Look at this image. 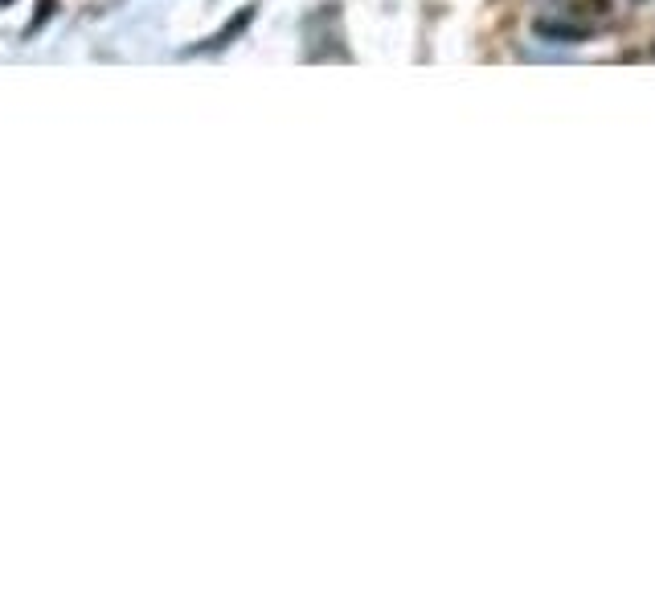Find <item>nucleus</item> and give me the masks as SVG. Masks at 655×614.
Returning <instances> with one entry per match:
<instances>
[{
	"mask_svg": "<svg viewBox=\"0 0 655 614\" xmlns=\"http://www.w3.org/2000/svg\"><path fill=\"white\" fill-rule=\"evenodd\" d=\"M250 21H254V9H242L238 17H230V21H226V29H222V33H217V37H213V41H209V50H222V45H230V37H238L242 29L250 25Z\"/></svg>",
	"mask_w": 655,
	"mask_h": 614,
	"instance_id": "1",
	"label": "nucleus"
},
{
	"mask_svg": "<svg viewBox=\"0 0 655 614\" xmlns=\"http://www.w3.org/2000/svg\"><path fill=\"white\" fill-rule=\"evenodd\" d=\"M540 37H558V41H586L590 29H574V25H553V21H537Z\"/></svg>",
	"mask_w": 655,
	"mask_h": 614,
	"instance_id": "2",
	"label": "nucleus"
},
{
	"mask_svg": "<svg viewBox=\"0 0 655 614\" xmlns=\"http://www.w3.org/2000/svg\"><path fill=\"white\" fill-rule=\"evenodd\" d=\"M0 5H9V0H0Z\"/></svg>",
	"mask_w": 655,
	"mask_h": 614,
	"instance_id": "3",
	"label": "nucleus"
}]
</instances>
